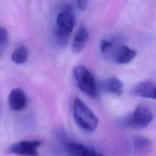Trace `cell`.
<instances>
[{"label": "cell", "instance_id": "5", "mask_svg": "<svg viewBox=\"0 0 156 156\" xmlns=\"http://www.w3.org/2000/svg\"><path fill=\"white\" fill-rule=\"evenodd\" d=\"M153 117V113L149 108L139 106L123 119L122 123L129 128L141 129L146 127L152 122Z\"/></svg>", "mask_w": 156, "mask_h": 156}, {"label": "cell", "instance_id": "9", "mask_svg": "<svg viewBox=\"0 0 156 156\" xmlns=\"http://www.w3.org/2000/svg\"><path fill=\"white\" fill-rule=\"evenodd\" d=\"M8 101L10 108L15 111L23 110L27 104L26 94L20 88H15L11 91L8 97Z\"/></svg>", "mask_w": 156, "mask_h": 156}, {"label": "cell", "instance_id": "4", "mask_svg": "<svg viewBox=\"0 0 156 156\" xmlns=\"http://www.w3.org/2000/svg\"><path fill=\"white\" fill-rule=\"evenodd\" d=\"M73 77L77 87L91 98H96L98 88L90 71L83 65H77L73 70Z\"/></svg>", "mask_w": 156, "mask_h": 156}, {"label": "cell", "instance_id": "13", "mask_svg": "<svg viewBox=\"0 0 156 156\" xmlns=\"http://www.w3.org/2000/svg\"><path fill=\"white\" fill-rule=\"evenodd\" d=\"M151 141L143 136H136L134 140L135 149L139 152H143L149 147Z\"/></svg>", "mask_w": 156, "mask_h": 156}, {"label": "cell", "instance_id": "7", "mask_svg": "<svg viewBox=\"0 0 156 156\" xmlns=\"http://www.w3.org/2000/svg\"><path fill=\"white\" fill-rule=\"evenodd\" d=\"M66 151L69 156H104L96 149L77 142H68Z\"/></svg>", "mask_w": 156, "mask_h": 156}, {"label": "cell", "instance_id": "15", "mask_svg": "<svg viewBox=\"0 0 156 156\" xmlns=\"http://www.w3.org/2000/svg\"><path fill=\"white\" fill-rule=\"evenodd\" d=\"M88 1H77V5L78 8L81 10H84L87 6Z\"/></svg>", "mask_w": 156, "mask_h": 156}, {"label": "cell", "instance_id": "14", "mask_svg": "<svg viewBox=\"0 0 156 156\" xmlns=\"http://www.w3.org/2000/svg\"><path fill=\"white\" fill-rule=\"evenodd\" d=\"M9 41V37L7 30L3 27L0 26V46L5 48Z\"/></svg>", "mask_w": 156, "mask_h": 156}, {"label": "cell", "instance_id": "11", "mask_svg": "<svg viewBox=\"0 0 156 156\" xmlns=\"http://www.w3.org/2000/svg\"><path fill=\"white\" fill-rule=\"evenodd\" d=\"M88 39V33L84 26H80L77 30L71 45V51L74 53L81 52L85 48Z\"/></svg>", "mask_w": 156, "mask_h": 156}, {"label": "cell", "instance_id": "8", "mask_svg": "<svg viewBox=\"0 0 156 156\" xmlns=\"http://www.w3.org/2000/svg\"><path fill=\"white\" fill-rule=\"evenodd\" d=\"M155 85L154 82L149 80L141 81L130 90V94L135 96L155 99Z\"/></svg>", "mask_w": 156, "mask_h": 156}, {"label": "cell", "instance_id": "10", "mask_svg": "<svg viewBox=\"0 0 156 156\" xmlns=\"http://www.w3.org/2000/svg\"><path fill=\"white\" fill-rule=\"evenodd\" d=\"M101 88L105 92L115 96H119L123 91V83L116 77H110L101 83Z\"/></svg>", "mask_w": 156, "mask_h": 156}, {"label": "cell", "instance_id": "12", "mask_svg": "<svg viewBox=\"0 0 156 156\" xmlns=\"http://www.w3.org/2000/svg\"><path fill=\"white\" fill-rule=\"evenodd\" d=\"M11 58L16 64L20 65L25 63L28 58L27 49L24 46L18 47L12 53Z\"/></svg>", "mask_w": 156, "mask_h": 156}, {"label": "cell", "instance_id": "1", "mask_svg": "<svg viewBox=\"0 0 156 156\" xmlns=\"http://www.w3.org/2000/svg\"><path fill=\"white\" fill-rule=\"evenodd\" d=\"M100 50L108 60L118 64L129 63L136 55L135 50L127 46L118 44L107 40H102Z\"/></svg>", "mask_w": 156, "mask_h": 156}, {"label": "cell", "instance_id": "6", "mask_svg": "<svg viewBox=\"0 0 156 156\" xmlns=\"http://www.w3.org/2000/svg\"><path fill=\"white\" fill-rule=\"evenodd\" d=\"M41 144L39 140H23L12 144L10 151L20 156H38V149Z\"/></svg>", "mask_w": 156, "mask_h": 156}, {"label": "cell", "instance_id": "3", "mask_svg": "<svg viewBox=\"0 0 156 156\" xmlns=\"http://www.w3.org/2000/svg\"><path fill=\"white\" fill-rule=\"evenodd\" d=\"M76 24L74 13L69 9H65L57 16L55 22V37L60 44L67 42Z\"/></svg>", "mask_w": 156, "mask_h": 156}, {"label": "cell", "instance_id": "2", "mask_svg": "<svg viewBox=\"0 0 156 156\" xmlns=\"http://www.w3.org/2000/svg\"><path fill=\"white\" fill-rule=\"evenodd\" d=\"M73 116L76 124L87 133L93 132L98 126V119L92 110L79 98L74 99Z\"/></svg>", "mask_w": 156, "mask_h": 156}, {"label": "cell", "instance_id": "16", "mask_svg": "<svg viewBox=\"0 0 156 156\" xmlns=\"http://www.w3.org/2000/svg\"><path fill=\"white\" fill-rule=\"evenodd\" d=\"M1 51H0V56H1Z\"/></svg>", "mask_w": 156, "mask_h": 156}]
</instances>
